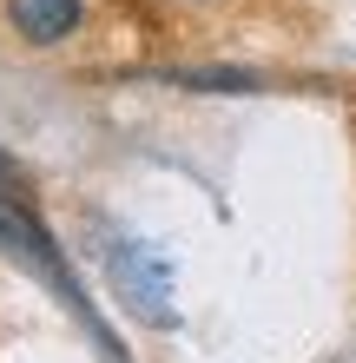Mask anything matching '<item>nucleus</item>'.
Here are the masks:
<instances>
[{
    "instance_id": "f257e3e1",
    "label": "nucleus",
    "mask_w": 356,
    "mask_h": 363,
    "mask_svg": "<svg viewBox=\"0 0 356 363\" xmlns=\"http://www.w3.org/2000/svg\"><path fill=\"white\" fill-rule=\"evenodd\" d=\"M79 0H7V27L33 47H59L73 27H79Z\"/></svg>"
}]
</instances>
